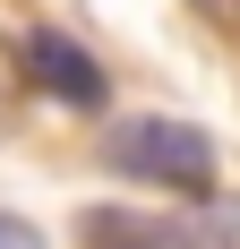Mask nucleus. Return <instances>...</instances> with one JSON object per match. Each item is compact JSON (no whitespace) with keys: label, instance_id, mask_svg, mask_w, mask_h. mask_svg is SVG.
I'll return each mask as SVG.
<instances>
[{"label":"nucleus","instance_id":"nucleus-2","mask_svg":"<svg viewBox=\"0 0 240 249\" xmlns=\"http://www.w3.org/2000/svg\"><path fill=\"white\" fill-rule=\"evenodd\" d=\"M77 249H240V206L215 215H137V206H86Z\"/></svg>","mask_w":240,"mask_h":249},{"label":"nucleus","instance_id":"nucleus-4","mask_svg":"<svg viewBox=\"0 0 240 249\" xmlns=\"http://www.w3.org/2000/svg\"><path fill=\"white\" fill-rule=\"evenodd\" d=\"M0 249H43V232L26 224V215H9V206H0Z\"/></svg>","mask_w":240,"mask_h":249},{"label":"nucleus","instance_id":"nucleus-3","mask_svg":"<svg viewBox=\"0 0 240 249\" xmlns=\"http://www.w3.org/2000/svg\"><path fill=\"white\" fill-rule=\"evenodd\" d=\"M17 69L34 77V95H51V103H69V112H95L112 86H103V60L77 35H60V26H26L17 35Z\"/></svg>","mask_w":240,"mask_h":249},{"label":"nucleus","instance_id":"nucleus-1","mask_svg":"<svg viewBox=\"0 0 240 249\" xmlns=\"http://www.w3.org/2000/svg\"><path fill=\"white\" fill-rule=\"evenodd\" d=\"M103 163H112L120 180L163 189V198H215V172H223L215 138H206L197 121H171V112L112 121V129H103Z\"/></svg>","mask_w":240,"mask_h":249},{"label":"nucleus","instance_id":"nucleus-5","mask_svg":"<svg viewBox=\"0 0 240 249\" xmlns=\"http://www.w3.org/2000/svg\"><path fill=\"white\" fill-rule=\"evenodd\" d=\"M189 9H215V0H189Z\"/></svg>","mask_w":240,"mask_h":249},{"label":"nucleus","instance_id":"nucleus-6","mask_svg":"<svg viewBox=\"0 0 240 249\" xmlns=\"http://www.w3.org/2000/svg\"><path fill=\"white\" fill-rule=\"evenodd\" d=\"M232 26H240V0H232Z\"/></svg>","mask_w":240,"mask_h":249}]
</instances>
